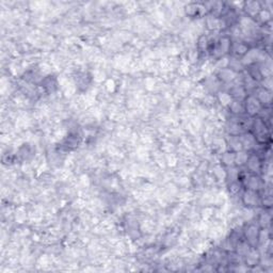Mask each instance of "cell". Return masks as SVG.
I'll use <instances>...</instances> for the list:
<instances>
[{"label": "cell", "instance_id": "1", "mask_svg": "<svg viewBox=\"0 0 273 273\" xmlns=\"http://www.w3.org/2000/svg\"><path fill=\"white\" fill-rule=\"evenodd\" d=\"M247 110L250 114H255L260 110V104H259V101H257L256 98L250 97L247 99Z\"/></svg>", "mask_w": 273, "mask_h": 273}, {"label": "cell", "instance_id": "2", "mask_svg": "<svg viewBox=\"0 0 273 273\" xmlns=\"http://www.w3.org/2000/svg\"><path fill=\"white\" fill-rule=\"evenodd\" d=\"M259 56H260V52H259L258 50H256V49H253V50L247 52V56L243 58L242 62L244 64H251L252 62H254L256 59H258Z\"/></svg>", "mask_w": 273, "mask_h": 273}, {"label": "cell", "instance_id": "3", "mask_svg": "<svg viewBox=\"0 0 273 273\" xmlns=\"http://www.w3.org/2000/svg\"><path fill=\"white\" fill-rule=\"evenodd\" d=\"M243 201L247 205H256L257 204V195L252 191H247L243 196Z\"/></svg>", "mask_w": 273, "mask_h": 273}, {"label": "cell", "instance_id": "4", "mask_svg": "<svg viewBox=\"0 0 273 273\" xmlns=\"http://www.w3.org/2000/svg\"><path fill=\"white\" fill-rule=\"evenodd\" d=\"M220 76L224 81H231L236 77V73L233 70H222Z\"/></svg>", "mask_w": 273, "mask_h": 273}, {"label": "cell", "instance_id": "5", "mask_svg": "<svg viewBox=\"0 0 273 273\" xmlns=\"http://www.w3.org/2000/svg\"><path fill=\"white\" fill-rule=\"evenodd\" d=\"M247 166L250 168V170H252L253 172H257L259 171V168H260V163H259L258 159L256 157H251L250 160L247 161Z\"/></svg>", "mask_w": 273, "mask_h": 273}, {"label": "cell", "instance_id": "6", "mask_svg": "<svg viewBox=\"0 0 273 273\" xmlns=\"http://www.w3.org/2000/svg\"><path fill=\"white\" fill-rule=\"evenodd\" d=\"M241 144L243 145V146L245 147V148H252L253 146H254L255 144V139L253 138L252 135H244L242 139V142H241Z\"/></svg>", "mask_w": 273, "mask_h": 273}, {"label": "cell", "instance_id": "7", "mask_svg": "<svg viewBox=\"0 0 273 273\" xmlns=\"http://www.w3.org/2000/svg\"><path fill=\"white\" fill-rule=\"evenodd\" d=\"M247 161V155L245 154V153L239 152V153H237V155L235 156V162L238 164V166H242V164H244Z\"/></svg>", "mask_w": 273, "mask_h": 273}, {"label": "cell", "instance_id": "8", "mask_svg": "<svg viewBox=\"0 0 273 273\" xmlns=\"http://www.w3.org/2000/svg\"><path fill=\"white\" fill-rule=\"evenodd\" d=\"M258 98H259V101H262V103H270V101H271V94H270V92L265 91V90L259 91L258 92Z\"/></svg>", "mask_w": 273, "mask_h": 273}, {"label": "cell", "instance_id": "9", "mask_svg": "<svg viewBox=\"0 0 273 273\" xmlns=\"http://www.w3.org/2000/svg\"><path fill=\"white\" fill-rule=\"evenodd\" d=\"M222 160H223V162L225 164L231 166V164H233L235 162V155H233L231 153H225L223 155V157H222Z\"/></svg>", "mask_w": 273, "mask_h": 273}, {"label": "cell", "instance_id": "10", "mask_svg": "<svg viewBox=\"0 0 273 273\" xmlns=\"http://www.w3.org/2000/svg\"><path fill=\"white\" fill-rule=\"evenodd\" d=\"M258 259V254H257L255 251H253V252L249 253V255H247V262L249 265H251V266H253V265L256 264V260Z\"/></svg>", "mask_w": 273, "mask_h": 273}, {"label": "cell", "instance_id": "11", "mask_svg": "<svg viewBox=\"0 0 273 273\" xmlns=\"http://www.w3.org/2000/svg\"><path fill=\"white\" fill-rule=\"evenodd\" d=\"M219 98H220V101H221V104L223 106H227V105H231V98L227 93H221L219 96Z\"/></svg>", "mask_w": 273, "mask_h": 273}, {"label": "cell", "instance_id": "12", "mask_svg": "<svg viewBox=\"0 0 273 273\" xmlns=\"http://www.w3.org/2000/svg\"><path fill=\"white\" fill-rule=\"evenodd\" d=\"M231 109L234 113H240L243 111L242 105H241V103H239V101H234V103H231Z\"/></svg>", "mask_w": 273, "mask_h": 273}, {"label": "cell", "instance_id": "13", "mask_svg": "<svg viewBox=\"0 0 273 273\" xmlns=\"http://www.w3.org/2000/svg\"><path fill=\"white\" fill-rule=\"evenodd\" d=\"M247 236L249 237V240H250V241L256 239L257 238V229H256V227H254V226L251 227V228L247 231Z\"/></svg>", "mask_w": 273, "mask_h": 273}, {"label": "cell", "instance_id": "14", "mask_svg": "<svg viewBox=\"0 0 273 273\" xmlns=\"http://www.w3.org/2000/svg\"><path fill=\"white\" fill-rule=\"evenodd\" d=\"M220 25V20L217 18H208L207 20V26L209 27L210 29H216L218 28Z\"/></svg>", "mask_w": 273, "mask_h": 273}, {"label": "cell", "instance_id": "15", "mask_svg": "<svg viewBox=\"0 0 273 273\" xmlns=\"http://www.w3.org/2000/svg\"><path fill=\"white\" fill-rule=\"evenodd\" d=\"M215 174H216V176H217L218 178H224L225 177V175H226V173H225V171L223 170V169L221 168V166H216L215 168Z\"/></svg>", "mask_w": 273, "mask_h": 273}, {"label": "cell", "instance_id": "16", "mask_svg": "<svg viewBox=\"0 0 273 273\" xmlns=\"http://www.w3.org/2000/svg\"><path fill=\"white\" fill-rule=\"evenodd\" d=\"M249 187L251 188V190H255V189H257L258 188V186H259V182H258V179L257 178H255V177H251L250 178V180H249Z\"/></svg>", "mask_w": 273, "mask_h": 273}, {"label": "cell", "instance_id": "17", "mask_svg": "<svg viewBox=\"0 0 273 273\" xmlns=\"http://www.w3.org/2000/svg\"><path fill=\"white\" fill-rule=\"evenodd\" d=\"M228 63H229L228 60H227L226 58H223V59H221V60H220L219 62H218V63H217V66H218V67H220V68H224L225 66L228 65Z\"/></svg>", "mask_w": 273, "mask_h": 273}, {"label": "cell", "instance_id": "18", "mask_svg": "<svg viewBox=\"0 0 273 273\" xmlns=\"http://www.w3.org/2000/svg\"><path fill=\"white\" fill-rule=\"evenodd\" d=\"M247 7H249V11L250 12H252V11H258V9H259V5H258V3L257 2H249L247 3Z\"/></svg>", "mask_w": 273, "mask_h": 273}, {"label": "cell", "instance_id": "19", "mask_svg": "<svg viewBox=\"0 0 273 273\" xmlns=\"http://www.w3.org/2000/svg\"><path fill=\"white\" fill-rule=\"evenodd\" d=\"M234 94H235L236 97H239V98L244 97V91L241 88H237V89L234 90Z\"/></svg>", "mask_w": 273, "mask_h": 273}, {"label": "cell", "instance_id": "20", "mask_svg": "<svg viewBox=\"0 0 273 273\" xmlns=\"http://www.w3.org/2000/svg\"><path fill=\"white\" fill-rule=\"evenodd\" d=\"M228 40L227 39H223V40L221 41V49L222 50H224V51H227V49H228Z\"/></svg>", "mask_w": 273, "mask_h": 273}, {"label": "cell", "instance_id": "21", "mask_svg": "<svg viewBox=\"0 0 273 273\" xmlns=\"http://www.w3.org/2000/svg\"><path fill=\"white\" fill-rule=\"evenodd\" d=\"M260 222H262V225L266 226L267 224H269V222H270V217L268 215H262V218H260Z\"/></svg>", "mask_w": 273, "mask_h": 273}, {"label": "cell", "instance_id": "22", "mask_svg": "<svg viewBox=\"0 0 273 273\" xmlns=\"http://www.w3.org/2000/svg\"><path fill=\"white\" fill-rule=\"evenodd\" d=\"M236 51L238 52V54H244V52L247 51V46H244V45L240 44L237 46V49H236Z\"/></svg>", "mask_w": 273, "mask_h": 273}, {"label": "cell", "instance_id": "23", "mask_svg": "<svg viewBox=\"0 0 273 273\" xmlns=\"http://www.w3.org/2000/svg\"><path fill=\"white\" fill-rule=\"evenodd\" d=\"M264 84H267V85H265V86H266L267 89L270 90L271 88H272V79H271V77H267L264 81Z\"/></svg>", "mask_w": 273, "mask_h": 273}, {"label": "cell", "instance_id": "24", "mask_svg": "<svg viewBox=\"0 0 273 273\" xmlns=\"http://www.w3.org/2000/svg\"><path fill=\"white\" fill-rule=\"evenodd\" d=\"M260 16H262V19L265 21H267L269 18H270V14H269L268 11H262V13H260Z\"/></svg>", "mask_w": 273, "mask_h": 273}, {"label": "cell", "instance_id": "25", "mask_svg": "<svg viewBox=\"0 0 273 273\" xmlns=\"http://www.w3.org/2000/svg\"><path fill=\"white\" fill-rule=\"evenodd\" d=\"M196 58H197V54H196L194 50L190 51V54H189V60H191L192 62H193L194 60H196Z\"/></svg>", "mask_w": 273, "mask_h": 273}, {"label": "cell", "instance_id": "26", "mask_svg": "<svg viewBox=\"0 0 273 273\" xmlns=\"http://www.w3.org/2000/svg\"><path fill=\"white\" fill-rule=\"evenodd\" d=\"M107 88L109 91H113V88H114V82H113V80H108Z\"/></svg>", "mask_w": 273, "mask_h": 273}, {"label": "cell", "instance_id": "27", "mask_svg": "<svg viewBox=\"0 0 273 273\" xmlns=\"http://www.w3.org/2000/svg\"><path fill=\"white\" fill-rule=\"evenodd\" d=\"M237 191H239V186L237 184H233L231 187V193H236Z\"/></svg>", "mask_w": 273, "mask_h": 273}]
</instances>
